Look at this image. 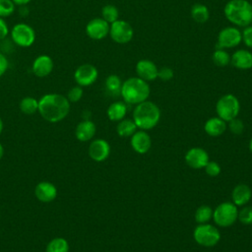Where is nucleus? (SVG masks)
Instances as JSON below:
<instances>
[{
    "label": "nucleus",
    "mask_w": 252,
    "mask_h": 252,
    "mask_svg": "<svg viewBox=\"0 0 252 252\" xmlns=\"http://www.w3.org/2000/svg\"><path fill=\"white\" fill-rule=\"evenodd\" d=\"M39 114L48 122L55 123L63 120L70 111V101L60 94H46L38 100Z\"/></svg>",
    "instance_id": "obj_1"
},
{
    "label": "nucleus",
    "mask_w": 252,
    "mask_h": 252,
    "mask_svg": "<svg viewBox=\"0 0 252 252\" xmlns=\"http://www.w3.org/2000/svg\"><path fill=\"white\" fill-rule=\"evenodd\" d=\"M109 27L110 24H108L102 18H94L87 24L86 33L94 40H101L108 35Z\"/></svg>",
    "instance_id": "obj_12"
},
{
    "label": "nucleus",
    "mask_w": 252,
    "mask_h": 252,
    "mask_svg": "<svg viewBox=\"0 0 252 252\" xmlns=\"http://www.w3.org/2000/svg\"><path fill=\"white\" fill-rule=\"evenodd\" d=\"M241 41V32L236 27H226L219 32L216 48L228 49L236 47Z\"/></svg>",
    "instance_id": "obj_10"
},
{
    "label": "nucleus",
    "mask_w": 252,
    "mask_h": 252,
    "mask_svg": "<svg viewBox=\"0 0 252 252\" xmlns=\"http://www.w3.org/2000/svg\"><path fill=\"white\" fill-rule=\"evenodd\" d=\"M3 155H4V149H3V146H2L1 143H0V159L2 158Z\"/></svg>",
    "instance_id": "obj_43"
},
{
    "label": "nucleus",
    "mask_w": 252,
    "mask_h": 252,
    "mask_svg": "<svg viewBox=\"0 0 252 252\" xmlns=\"http://www.w3.org/2000/svg\"><path fill=\"white\" fill-rule=\"evenodd\" d=\"M230 64L240 70L252 68V52L248 49H237L230 57Z\"/></svg>",
    "instance_id": "obj_19"
},
{
    "label": "nucleus",
    "mask_w": 252,
    "mask_h": 252,
    "mask_svg": "<svg viewBox=\"0 0 252 252\" xmlns=\"http://www.w3.org/2000/svg\"><path fill=\"white\" fill-rule=\"evenodd\" d=\"M241 37L244 44L252 48V26H247L244 28V30L241 32Z\"/></svg>",
    "instance_id": "obj_37"
},
{
    "label": "nucleus",
    "mask_w": 252,
    "mask_h": 252,
    "mask_svg": "<svg viewBox=\"0 0 252 252\" xmlns=\"http://www.w3.org/2000/svg\"><path fill=\"white\" fill-rule=\"evenodd\" d=\"M2 130H3V122H2V119L0 118V134H1Z\"/></svg>",
    "instance_id": "obj_44"
},
{
    "label": "nucleus",
    "mask_w": 252,
    "mask_h": 252,
    "mask_svg": "<svg viewBox=\"0 0 252 252\" xmlns=\"http://www.w3.org/2000/svg\"><path fill=\"white\" fill-rule=\"evenodd\" d=\"M160 119V109L153 101L145 100L136 104L133 111V121L140 130H151Z\"/></svg>",
    "instance_id": "obj_3"
},
{
    "label": "nucleus",
    "mask_w": 252,
    "mask_h": 252,
    "mask_svg": "<svg viewBox=\"0 0 252 252\" xmlns=\"http://www.w3.org/2000/svg\"><path fill=\"white\" fill-rule=\"evenodd\" d=\"M108 34L114 42L125 44L133 38L134 31L132 26L127 21L118 19L110 24Z\"/></svg>",
    "instance_id": "obj_9"
},
{
    "label": "nucleus",
    "mask_w": 252,
    "mask_h": 252,
    "mask_svg": "<svg viewBox=\"0 0 252 252\" xmlns=\"http://www.w3.org/2000/svg\"><path fill=\"white\" fill-rule=\"evenodd\" d=\"M158 68L157 65L149 59L139 60L136 64L137 77L143 79L146 82L155 81L158 78Z\"/></svg>",
    "instance_id": "obj_17"
},
{
    "label": "nucleus",
    "mask_w": 252,
    "mask_h": 252,
    "mask_svg": "<svg viewBox=\"0 0 252 252\" xmlns=\"http://www.w3.org/2000/svg\"><path fill=\"white\" fill-rule=\"evenodd\" d=\"M151 90L148 82L139 77H131L122 83L120 94L125 103L138 104L148 99Z\"/></svg>",
    "instance_id": "obj_2"
},
{
    "label": "nucleus",
    "mask_w": 252,
    "mask_h": 252,
    "mask_svg": "<svg viewBox=\"0 0 252 252\" xmlns=\"http://www.w3.org/2000/svg\"><path fill=\"white\" fill-rule=\"evenodd\" d=\"M216 111L220 118L228 122L238 116L240 111V102L234 94H226L220 96L217 101Z\"/></svg>",
    "instance_id": "obj_5"
},
{
    "label": "nucleus",
    "mask_w": 252,
    "mask_h": 252,
    "mask_svg": "<svg viewBox=\"0 0 252 252\" xmlns=\"http://www.w3.org/2000/svg\"><path fill=\"white\" fill-rule=\"evenodd\" d=\"M223 13L236 27L245 28L252 23V5L247 0H229L223 8Z\"/></svg>",
    "instance_id": "obj_4"
},
{
    "label": "nucleus",
    "mask_w": 252,
    "mask_h": 252,
    "mask_svg": "<svg viewBox=\"0 0 252 252\" xmlns=\"http://www.w3.org/2000/svg\"><path fill=\"white\" fill-rule=\"evenodd\" d=\"M98 77V71L95 66L90 63L80 65L74 72V79L78 86L88 87L93 85Z\"/></svg>",
    "instance_id": "obj_11"
},
{
    "label": "nucleus",
    "mask_w": 252,
    "mask_h": 252,
    "mask_svg": "<svg viewBox=\"0 0 252 252\" xmlns=\"http://www.w3.org/2000/svg\"><path fill=\"white\" fill-rule=\"evenodd\" d=\"M45 252H69V243L63 237H55L48 242Z\"/></svg>",
    "instance_id": "obj_27"
},
{
    "label": "nucleus",
    "mask_w": 252,
    "mask_h": 252,
    "mask_svg": "<svg viewBox=\"0 0 252 252\" xmlns=\"http://www.w3.org/2000/svg\"><path fill=\"white\" fill-rule=\"evenodd\" d=\"M237 220L242 224L251 225L252 224V206H244L240 211H238Z\"/></svg>",
    "instance_id": "obj_33"
},
{
    "label": "nucleus",
    "mask_w": 252,
    "mask_h": 252,
    "mask_svg": "<svg viewBox=\"0 0 252 252\" xmlns=\"http://www.w3.org/2000/svg\"><path fill=\"white\" fill-rule=\"evenodd\" d=\"M204 168H205L206 173L212 177L218 176L221 170L220 165L217 161H214V160H209Z\"/></svg>",
    "instance_id": "obj_36"
},
{
    "label": "nucleus",
    "mask_w": 252,
    "mask_h": 252,
    "mask_svg": "<svg viewBox=\"0 0 252 252\" xmlns=\"http://www.w3.org/2000/svg\"><path fill=\"white\" fill-rule=\"evenodd\" d=\"M53 59L47 54L38 55L32 64V71L38 78L47 77L53 71Z\"/></svg>",
    "instance_id": "obj_14"
},
{
    "label": "nucleus",
    "mask_w": 252,
    "mask_h": 252,
    "mask_svg": "<svg viewBox=\"0 0 252 252\" xmlns=\"http://www.w3.org/2000/svg\"><path fill=\"white\" fill-rule=\"evenodd\" d=\"M121 86H122L121 79H120L119 76H117L115 74L109 75L105 79V89H106L107 93L110 94L111 95H118V94H120Z\"/></svg>",
    "instance_id": "obj_26"
},
{
    "label": "nucleus",
    "mask_w": 252,
    "mask_h": 252,
    "mask_svg": "<svg viewBox=\"0 0 252 252\" xmlns=\"http://www.w3.org/2000/svg\"><path fill=\"white\" fill-rule=\"evenodd\" d=\"M194 240L201 246L212 247L220 240V233L217 226L210 223H199L193 231Z\"/></svg>",
    "instance_id": "obj_6"
},
{
    "label": "nucleus",
    "mask_w": 252,
    "mask_h": 252,
    "mask_svg": "<svg viewBox=\"0 0 252 252\" xmlns=\"http://www.w3.org/2000/svg\"><path fill=\"white\" fill-rule=\"evenodd\" d=\"M227 127L230 130V132L235 135H239L244 131V124H243L242 120L238 119L237 117L228 121Z\"/></svg>",
    "instance_id": "obj_35"
},
{
    "label": "nucleus",
    "mask_w": 252,
    "mask_h": 252,
    "mask_svg": "<svg viewBox=\"0 0 252 252\" xmlns=\"http://www.w3.org/2000/svg\"><path fill=\"white\" fill-rule=\"evenodd\" d=\"M174 76L173 70L169 67H161L158 69V78H159L161 81H170Z\"/></svg>",
    "instance_id": "obj_38"
},
{
    "label": "nucleus",
    "mask_w": 252,
    "mask_h": 252,
    "mask_svg": "<svg viewBox=\"0 0 252 252\" xmlns=\"http://www.w3.org/2000/svg\"><path fill=\"white\" fill-rule=\"evenodd\" d=\"M249 150L252 153V138L250 139V142H249Z\"/></svg>",
    "instance_id": "obj_45"
},
{
    "label": "nucleus",
    "mask_w": 252,
    "mask_h": 252,
    "mask_svg": "<svg viewBox=\"0 0 252 252\" xmlns=\"http://www.w3.org/2000/svg\"><path fill=\"white\" fill-rule=\"evenodd\" d=\"M110 154V146L103 139H95L89 146V156L94 161L100 162L105 160Z\"/></svg>",
    "instance_id": "obj_16"
},
{
    "label": "nucleus",
    "mask_w": 252,
    "mask_h": 252,
    "mask_svg": "<svg viewBox=\"0 0 252 252\" xmlns=\"http://www.w3.org/2000/svg\"><path fill=\"white\" fill-rule=\"evenodd\" d=\"M14 2L15 5L17 6H26L27 4H29L32 0H12Z\"/></svg>",
    "instance_id": "obj_41"
},
{
    "label": "nucleus",
    "mask_w": 252,
    "mask_h": 252,
    "mask_svg": "<svg viewBox=\"0 0 252 252\" xmlns=\"http://www.w3.org/2000/svg\"><path fill=\"white\" fill-rule=\"evenodd\" d=\"M252 197V191L246 184H237L231 193L232 203L235 206H245Z\"/></svg>",
    "instance_id": "obj_20"
},
{
    "label": "nucleus",
    "mask_w": 252,
    "mask_h": 252,
    "mask_svg": "<svg viewBox=\"0 0 252 252\" xmlns=\"http://www.w3.org/2000/svg\"><path fill=\"white\" fill-rule=\"evenodd\" d=\"M16 5L12 0H0V18H7L14 14Z\"/></svg>",
    "instance_id": "obj_32"
},
{
    "label": "nucleus",
    "mask_w": 252,
    "mask_h": 252,
    "mask_svg": "<svg viewBox=\"0 0 252 252\" xmlns=\"http://www.w3.org/2000/svg\"><path fill=\"white\" fill-rule=\"evenodd\" d=\"M12 41L20 47H30L35 40V32L26 23L16 24L10 31Z\"/></svg>",
    "instance_id": "obj_8"
},
{
    "label": "nucleus",
    "mask_w": 252,
    "mask_h": 252,
    "mask_svg": "<svg viewBox=\"0 0 252 252\" xmlns=\"http://www.w3.org/2000/svg\"><path fill=\"white\" fill-rule=\"evenodd\" d=\"M119 17V11L116 8V6L107 4L102 7L101 9V18L106 21L108 24H111L118 20Z\"/></svg>",
    "instance_id": "obj_31"
},
{
    "label": "nucleus",
    "mask_w": 252,
    "mask_h": 252,
    "mask_svg": "<svg viewBox=\"0 0 252 252\" xmlns=\"http://www.w3.org/2000/svg\"><path fill=\"white\" fill-rule=\"evenodd\" d=\"M127 113V105L124 101H114L112 102L107 110L106 114L111 121H120L124 119Z\"/></svg>",
    "instance_id": "obj_23"
},
{
    "label": "nucleus",
    "mask_w": 252,
    "mask_h": 252,
    "mask_svg": "<svg viewBox=\"0 0 252 252\" xmlns=\"http://www.w3.org/2000/svg\"><path fill=\"white\" fill-rule=\"evenodd\" d=\"M191 17L198 24L206 23L210 18V12L206 5L197 3L194 4L191 8Z\"/></svg>",
    "instance_id": "obj_25"
},
{
    "label": "nucleus",
    "mask_w": 252,
    "mask_h": 252,
    "mask_svg": "<svg viewBox=\"0 0 252 252\" xmlns=\"http://www.w3.org/2000/svg\"><path fill=\"white\" fill-rule=\"evenodd\" d=\"M95 125L91 120H83L80 122L75 130L76 138L81 142H87L93 139L95 134Z\"/></svg>",
    "instance_id": "obj_21"
},
{
    "label": "nucleus",
    "mask_w": 252,
    "mask_h": 252,
    "mask_svg": "<svg viewBox=\"0 0 252 252\" xmlns=\"http://www.w3.org/2000/svg\"><path fill=\"white\" fill-rule=\"evenodd\" d=\"M230 55L229 53L222 48H216L212 54V60L215 65L220 67H224L230 64Z\"/></svg>",
    "instance_id": "obj_29"
},
{
    "label": "nucleus",
    "mask_w": 252,
    "mask_h": 252,
    "mask_svg": "<svg viewBox=\"0 0 252 252\" xmlns=\"http://www.w3.org/2000/svg\"><path fill=\"white\" fill-rule=\"evenodd\" d=\"M83 94H84L83 88L77 85V86H75V87H73L69 90L66 97L68 98V100L70 102H77L82 98Z\"/></svg>",
    "instance_id": "obj_34"
},
{
    "label": "nucleus",
    "mask_w": 252,
    "mask_h": 252,
    "mask_svg": "<svg viewBox=\"0 0 252 252\" xmlns=\"http://www.w3.org/2000/svg\"><path fill=\"white\" fill-rule=\"evenodd\" d=\"M34 194L37 200L42 203L52 202L57 196V189L54 184L48 181L39 182L34 188Z\"/></svg>",
    "instance_id": "obj_18"
},
{
    "label": "nucleus",
    "mask_w": 252,
    "mask_h": 252,
    "mask_svg": "<svg viewBox=\"0 0 252 252\" xmlns=\"http://www.w3.org/2000/svg\"><path fill=\"white\" fill-rule=\"evenodd\" d=\"M213 219V210L210 206L202 205L195 212V220L197 223H207Z\"/></svg>",
    "instance_id": "obj_30"
},
{
    "label": "nucleus",
    "mask_w": 252,
    "mask_h": 252,
    "mask_svg": "<svg viewBox=\"0 0 252 252\" xmlns=\"http://www.w3.org/2000/svg\"><path fill=\"white\" fill-rule=\"evenodd\" d=\"M9 68V61L5 54L0 52V77H2Z\"/></svg>",
    "instance_id": "obj_39"
},
{
    "label": "nucleus",
    "mask_w": 252,
    "mask_h": 252,
    "mask_svg": "<svg viewBox=\"0 0 252 252\" xmlns=\"http://www.w3.org/2000/svg\"><path fill=\"white\" fill-rule=\"evenodd\" d=\"M238 217V209L232 202L220 203L213 211V220L215 223L221 227L232 225Z\"/></svg>",
    "instance_id": "obj_7"
},
{
    "label": "nucleus",
    "mask_w": 252,
    "mask_h": 252,
    "mask_svg": "<svg viewBox=\"0 0 252 252\" xmlns=\"http://www.w3.org/2000/svg\"><path fill=\"white\" fill-rule=\"evenodd\" d=\"M226 127H227L226 122L218 116V117H212L208 119L205 122L204 130L209 136L218 137L224 133V131L226 130Z\"/></svg>",
    "instance_id": "obj_22"
},
{
    "label": "nucleus",
    "mask_w": 252,
    "mask_h": 252,
    "mask_svg": "<svg viewBox=\"0 0 252 252\" xmlns=\"http://www.w3.org/2000/svg\"><path fill=\"white\" fill-rule=\"evenodd\" d=\"M209 160L207 151L202 148H191L185 154V162L193 169L204 168Z\"/></svg>",
    "instance_id": "obj_13"
},
{
    "label": "nucleus",
    "mask_w": 252,
    "mask_h": 252,
    "mask_svg": "<svg viewBox=\"0 0 252 252\" xmlns=\"http://www.w3.org/2000/svg\"><path fill=\"white\" fill-rule=\"evenodd\" d=\"M21 8H20V10H19V12H20V14L23 16V17H26L28 14H29V10H28V8L26 7V6H20Z\"/></svg>",
    "instance_id": "obj_42"
},
{
    "label": "nucleus",
    "mask_w": 252,
    "mask_h": 252,
    "mask_svg": "<svg viewBox=\"0 0 252 252\" xmlns=\"http://www.w3.org/2000/svg\"><path fill=\"white\" fill-rule=\"evenodd\" d=\"M132 149L140 155L147 154L152 147V139L145 130H137L130 139Z\"/></svg>",
    "instance_id": "obj_15"
},
{
    "label": "nucleus",
    "mask_w": 252,
    "mask_h": 252,
    "mask_svg": "<svg viewBox=\"0 0 252 252\" xmlns=\"http://www.w3.org/2000/svg\"><path fill=\"white\" fill-rule=\"evenodd\" d=\"M9 27L3 18H0V40L5 39L9 34Z\"/></svg>",
    "instance_id": "obj_40"
},
{
    "label": "nucleus",
    "mask_w": 252,
    "mask_h": 252,
    "mask_svg": "<svg viewBox=\"0 0 252 252\" xmlns=\"http://www.w3.org/2000/svg\"><path fill=\"white\" fill-rule=\"evenodd\" d=\"M137 130L138 127L136 126L133 119H122L118 121V124L116 126L117 134L123 138L131 137Z\"/></svg>",
    "instance_id": "obj_24"
},
{
    "label": "nucleus",
    "mask_w": 252,
    "mask_h": 252,
    "mask_svg": "<svg viewBox=\"0 0 252 252\" xmlns=\"http://www.w3.org/2000/svg\"><path fill=\"white\" fill-rule=\"evenodd\" d=\"M20 109L23 113L32 115L38 110V100L32 96H26L20 101Z\"/></svg>",
    "instance_id": "obj_28"
}]
</instances>
